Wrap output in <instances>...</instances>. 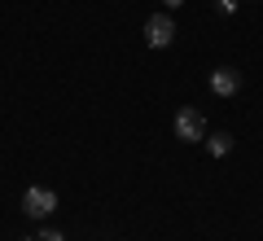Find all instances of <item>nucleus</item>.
Wrapping results in <instances>:
<instances>
[{
	"label": "nucleus",
	"instance_id": "obj_1",
	"mask_svg": "<svg viewBox=\"0 0 263 241\" xmlns=\"http://www.w3.org/2000/svg\"><path fill=\"white\" fill-rule=\"evenodd\" d=\"M176 140H184V145H193V140L206 136V119H202V110H193V105H184V110H176Z\"/></svg>",
	"mask_w": 263,
	"mask_h": 241
},
{
	"label": "nucleus",
	"instance_id": "obj_2",
	"mask_svg": "<svg viewBox=\"0 0 263 241\" xmlns=\"http://www.w3.org/2000/svg\"><path fill=\"white\" fill-rule=\"evenodd\" d=\"M22 211L31 215V219H48V215L57 211V193L44 184H31L27 193H22Z\"/></svg>",
	"mask_w": 263,
	"mask_h": 241
},
{
	"label": "nucleus",
	"instance_id": "obj_3",
	"mask_svg": "<svg viewBox=\"0 0 263 241\" xmlns=\"http://www.w3.org/2000/svg\"><path fill=\"white\" fill-rule=\"evenodd\" d=\"M171 40H176V22H171L167 13H154V18L145 22V44L149 48H167Z\"/></svg>",
	"mask_w": 263,
	"mask_h": 241
},
{
	"label": "nucleus",
	"instance_id": "obj_4",
	"mask_svg": "<svg viewBox=\"0 0 263 241\" xmlns=\"http://www.w3.org/2000/svg\"><path fill=\"white\" fill-rule=\"evenodd\" d=\"M237 88H241V75H237L233 66L211 70V92H215V97H237Z\"/></svg>",
	"mask_w": 263,
	"mask_h": 241
},
{
	"label": "nucleus",
	"instance_id": "obj_5",
	"mask_svg": "<svg viewBox=\"0 0 263 241\" xmlns=\"http://www.w3.org/2000/svg\"><path fill=\"white\" fill-rule=\"evenodd\" d=\"M206 149H211L215 158H224L228 149H233V136H228V132H215V136H206Z\"/></svg>",
	"mask_w": 263,
	"mask_h": 241
},
{
	"label": "nucleus",
	"instance_id": "obj_6",
	"mask_svg": "<svg viewBox=\"0 0 263 241\" xmlns=\"http://www.w3.org/2000/svg\"><path fill=\"white\" fill-rule=\"evenodd\" d=\"M31 241H66V237H62V232H57V228H44V232H40V237H31Z\"/></svg>",
	"mask_w": 263,
	"mask_h": 241
},
{
	"label": "nucleus",
	"instance_id": "obj_7",
	"mask_svg": "<svg viewBox=\"0 0 263 241\" xmlns=\"http://www.w3.org/2000/svg\"><path fill=\"white\" fill-rule=\"evenodd\" d=\"M215 9H219V13L228 18V13H237V0H215Z\"/></svg>",
	"mask_w": 263,
	"mask_h": 241
},
{
	"label": "nucleus",
	"instance_id": "obj_8",
	"mask_svg": "<svg viewBox=\"0 0 263 241\" xmlns=\"http://www.w3.org/2000/svg\"><path fill=\"white\" fill-rule=\"evenodd\" d=\"M180 5H184V0H167V9H180Z\"/></svg>",
	"mask_w": 263,
	"mask_h": 241
}]
</instances>
